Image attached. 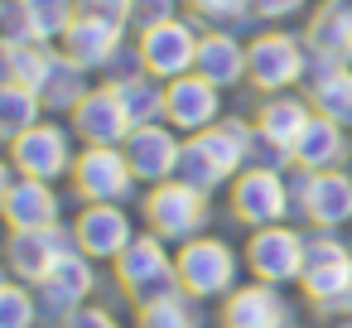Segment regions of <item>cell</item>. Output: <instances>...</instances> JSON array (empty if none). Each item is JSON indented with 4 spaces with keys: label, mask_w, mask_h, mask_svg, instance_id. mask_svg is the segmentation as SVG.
I'll use <instances>...</instances> for the list:
<instances>
[{
    "label": "cell",
    "mask_w": 352,
    "mask_h": 328,
    "mask_svg": "<svg viewBox=\"0 0 352 328\" xmlns=\"http://www.w3.org/2000/svg\"><path fill=\"white\" fill-rule=\"evenodd\" d=\"M251 15L261 25H289L309 15V0H251Z\"/></svg>",
    "instance_id": "74e56055"
},
{
    "label": "cell",
    "mask_w": 352,
    "mask_h": 328,
    "mask_svg": "<svg viewBox=\"0 0 352 328\" xmlns=\"http://www.w3.org/2000/svg\"><path fill=\"white\" fill-rule=\"evenodd\" d=\"M188 140H198L232 179L256 160V121L251 116H222L217 126H208L203 135H188Z\"/></svg>",
    "instance_id": "603a6c76"
},
{
    "label": "cell",
    "mask_w": 352,
    "mask_h": 328,
    "mask_svg": "<svg viewBox=\"0 0 352 328\" xmlns=\"http://www.w3.org/2000/svg\"><path fill=\"white\" fill-rule=\"evenodd\" d=\"M304 44H309V54H323V58H333V63H347V68H352V25H342L333 10H323V6H314V10H309Z\"/></svg>",
    "instance_id": "83f0119b"
},
{
    "label": "cell",
    "mask_w": 352,
    "mask_h": 328,
    "mask_svg": "<svg viewBox=\"0 0 352 328\" xmlns=\"http://www.w3.org/2000/svg\"><path fill=\"white\" fill-rule=\"evenodd\" d=\"M0 212L10 232H34V227H58L63 222V198L49 179L20 174L10 160L0 169Z\"/></svg>",
    "instance_id": "30bf717a"
},
{
    "label": "cell",
    "mask_w": 352,
    "mask_h": 328,
    "mask_svg": "<svg viewBox=\"0 0 352 328\" xmlns=\"http://www.w3.org/2000/svg\"><path fill=\"white\" fill-rule=\"evenodd\" d=\"M78 6H82V15H102L116 25H126V15H131V0H78Z\"/></svg>",
    "instance_id": "ab89813d"
},
{
    "label": "cell",
    "mask_w": 352,
    "mask_h": 328,
    "mask_svg": "<svg viewBox=\"0 0 352 328\" xmlns=\"http://www.w3.org/2000/svg\"><path fill=\"white\" fill-rule=\"evenodd\" d=\"M304 68H309V44L294 30H261L246 39V87L261 97L275 92H294L304 87Z\"/></svg>",
    "instance_id": "6da1fadb"
},
{
    "label": "cell",
    "mask_w": 352,
    "mask_h": 328,
    "mask_svg": "<svg viewBox=\"0 0 352 328\" xmlns=\"http://www.w3.org/2000/svg\"><path fill=\"white\" fill-rule=\"evenodd\" d=\"M87 92H92L87 68H78V63L58 49V58H54L49 78L39 83V102H44V111H49V116H73V107H78Z\"/></svg>",
    "instance_id": "d4e9b609"
},
{
    "label": "cell",
    "mask_w": 352,
    "mask_h": 328,
    "mask_svg": "<svg viewBox=\"0 0 352 328\" xmlns=\"http://www.w3.org/2000/svg\"><path fill=\"white\" fill-rule=\"evenodd\" d=\"M116 270V285L131 304H145L155 294H169V289H184L179 285V265H174V246L164 237H155L150 227L111 261Z\"/></svg>",
    "instance_id": "277c9868"
},
{
    "label": "cell",
    "mask_w": 352,
    "mask_h": 328,
    "mask_svg": "<svg viewBox=\"0 0 352 328\" xmlns=\"http://www.w3.org/2000/svg\"><path fill=\"white\" fill-rule=\"evenodd\" d=\"M68 126H73V135H78L82 145H126V135L135 131V126H131V116H126L121 92H116V87H107V83H97V87L73 107Z\"/></svg>",
    "instance_id": "ac0fdd59"
},
{
    "label": "cell",
    "mask_w": 352,
    "mask_h": 328,
    "mask_svg": "<svg viewBox=\"0 0 352 328\" xmlns=\"http://www.w3.org/2000/svg\"><path fill=\"white\" fill-rule=\"evenodd\" d=\"M39 328H58V323H39Z\"/></svg>",
    "instance_id": "7bdbcfd3"
},
{
    "label": "cell",
    "mask_w": 352,
    "mask_h": 328,
    "mask_svg": "<svg viewBox=\"0 0 352 328\" xmlns=\"http://www.w3.org/2000/svg\"><path fill=\"white\" fill-rule=\"evenodd\" d=\"M140 217L155 237H164L169 246H184L193 237L208 232L212 222V208H208V193L188 188L184 179H164V184H150L145 198H140Z\"/></svg>",
    "instance_id": "7a4b0ae2"
},
{
    "label": "cell",
    "mask_w": 352,
    "mask_h": 328,
    "mask_svg": "<svg viewBox=\"0 0 352 328\" xmlns=\"http://www.w3.org/2000/svg\"><path fill=\"white\" fill-rule=\"evenodd\" d=\"M217 328H294V304L285 299L280 285L251 280V285H236L222 299Z\"/></svg>",
    "instance_id": "9a60e30c"
},
{
    "label": "cell",
    "mask_w": 352,
    "mask_h": 328,
    "mask_svg": "<svg viewBox=\"0 0 352 328\" xmlns=\"http://www.w3.org/2000/svg\"><path fill=\"white\" fill-rule=\"evenodd\" d=\"M44 121V102H39V92L34 87H20V83H0V140H15V135H25L30 126H39Z\"/></svg>",
    "instance_id": "f1b7e54d"
},
{
    "label": "cell",
    "mask_w": 352,
    "mask_h": 328,
    "mask_svg": "<svg viewBox=\"0 0 352 328\" xmlns=\"http://www.w3.org/2000/svg\"><path fill=\"white\" fill-rule=\"evenodd\" d=\"M309 102H314L318 116H328V121H338V126L352 131V68H338L333 78H323L318 87H309Z\"/></svg>",
    "instance_id": "836d02e7"
},
{
    "label": "cell",
    "mask_w": 352,
    "mask_h": 328,
    "mask_svg": "<svg viewBox=\"0 0 352 328\" xmlns=\"http://www.w3.org/2000/svg\"><path fill=\"white\" fill-rule=\"evenodd\" d=\"M174 179H184L188 188H198V193H208V198H212L222 184H232V174H227L198 140H184V160H179V174H174Z\"/></svg>",
    "instance_id": "d6a6232c"
},
{
    "label": "cell",
    "mask_w": 352,
    "mask_h": 328,
    "mask_svg": "<svg viewBox=\"0 0 352 328\" xmlns=\"http://www.w3.org/2000/svg\"><path fill=\"white\" fill-rule=\"evenodd\" d=\"M34 30H30V10L25 0H0V44H30Z\"/></svg>",
    "instance_id": "8d00e7d4"
},
{
    "label": "cell",
    "mask_w": 352,
    "mask_h": 328,
    "mask_svg": "<svg viewBox=\"0 0 352 328\" xmlns=\"http://www.w3.org/2000/svg\"><path fill=\"white\" fill-rule=\"evenodd\" d=\"M304 256H309V232L289 227V222H275V227H256L241 246V261L251 270V280H265V285H299L304 275Z\"/></svg>",
    "instance_id": "8992f818"
},
{
    "label": "cell",
    "mask_w": 352,
    "mask_h": 328,
    "mask_svg": "<svg viewBox=\"0 0 352 328\" xmlns=\"http://www.w3.org/2000/svg\"><path fill=\"white\" fill-rule=\"evenodd\" d=\"M25 10H30V30L39 44H58L68 34V25L82 15L78 0H25Z\"/></svg>",
    "instance_id": "4dcf8cb0"
},
{
    "label": "cell",
    "mask_w": 352,
    "mask_h": 328,
    "mask_svg": "<svg viewBox=\"0 0 352 328\" xmlns=\"http://www.w3.org/2000/svg\"><path fill=\"white\" fill-rule=\"evenodd\" d=\"M174 265H179V285L193 299H227L241 285V251H232V241L222 237H193L184 246H174Z\"/></svg>",
    "instance_id": "3957f363"
},
{
    "label": "cell",
    "mask_w": 352,
    "mask_h": 328,
    "mask_svg": "<svg viewBox=\"0 0 352 328\" xmlns=\"http://www.w3.org/2000/svg\"><path fill=\"white\" fill-rule=\"evenodd\" d=\"M232 217L256 232V227H275V222H289L294 217V198H289V179L280 169H265V164H246L236 179H232V198H227Z\"/></svg>",
    "instance_id": "5b68a950"
},
{
    "label": "cell",
    "mask_w": 352,
    "mask_h": 328,
    "mask_svg": "<svg viewBox=\"0 0 352 328\" xmlns=\"http://www.w3.org/2000/svg\"><path fill=\"white\" fill-rule=\"evenodd\" d=\"M184 15L198 20L203 30H241V25H256L251 0H184Z\"/></svg>",
    "instance_id": "e575fe53"
},
{
    "label": "cell",
    "mask_w": 352,
    "mask_h": 328,
    "mask_svg": "<svg viewBox=\"0 0 352 328\" xmlns=\"http://www.w3.org/2000/svg\"><path fill=\"white\" fill-rule=\"evenodd\" d=\"M107 87H116V92H121L131 126L164 121V83H160L155 73H135V78H121V83H107Z\"/></svg>",
    "instance_id": "f546056e"
},
{
    "label": "cell",
    "mask_w": 352,
    "mask_h": 328,
    "mask_svg": "<svg viewBox=\"0 0 352 328\" xmlns=\"http://www.w3.org/2000/svg\"><path fill=\"white\" fill-rule=\"evenodd\" d=\"M135 328H203V318H198V299H193L188 289L155 294V299L135 304Z\"/></svg>",
    "instance_id": "4316f807"
},
{
    "label": "cell",
    "mask_w": 352,
    "mask_h": 328,
    "mask_svg": "<svg viewBox=\"0 0 352 328\" xmlns=\"http://www.w3.org/2000/svg\"><path fill=\"white\" fill-rule=\"evenodd\" d=\"M68 184H73L78 203H131L140 188L121 145H82Z\"/></svg>",
    "instance_id": "ba28073f"
},
{
    "label": "cell",
    "mask_w": 352,
    "mask_h": 328,
    "mask_svg": "<svg viewBox=\"0 0 352 328\" xmlns=\"http://www.w3.org/2000/svg\"><path fill=\"white\" fill-rule=\"evenodd\" d=\"M314 116L318 111H314L309 92H275V97H261L256 111H251L256 135L270 140V145H285V150H294L304 140V131L314 126Z\"/></svg>",
    "instance_id": "ffe728a7"
},
{
    "label": "cell",
    "mask_w": 352,
    "mask_h": 328,
    "mask_svg": "<svg viewBox=\"0 0 352 328\" xmlns=\"http://www.w3.org/2000/svg\"><path fill=\"white\" fill-rule=\"evenodd\" d=\"M73 140H78L73 126L39 121V126H30L25 135H15V140L6 145V160H10L20 174H30V179L58 184V179H68L73 164H78V145H73Z\"/></svg>",
    "instance_id": "9c48e42d"
},
{
    "label": "cell",
    "mask_w": 352,
    "mask_h": 328,
    "mask_svg": "<svg viewBox=\"0 0 352 328\" xmlns=\"http://www.w3.org/2000/svg\"><path fill=\"white\" fill-rule=\"evenodd\" d=\"M68 251H82L78 246V232H73V222H58V227H34V232H10V241H6V265H10V275L15 280H25V285H39Z\"/></svg>",
    "instance_id": "4fadbf2b"
},
{
    "label": "cell",
    "mask_w": 352,
    "mask_h": 328,
    "mask_svg": "<svg viewBox=\"0 0 352 328\" xmlns=\"http://www.w3.org/2000/svg\"><path fill=\"white\" fill-rule=\"evenodd\" d=\"M126 34H131V25H116V20H102V15H78V20L68 25V34L58 39V49H63L78 68L107 73V63L131 44Z\"/></svg>",
    "instance_id": "d6986e66"
},
{
    "label": "cell",
    "mask_w": 352,
    "mask_h": 328,
    "mask_svg": "<svg viewBox=\"0 0 352 328\" xmlns=\"http://www.w3.org/2000/svg\"><path fill=\"white\" fill-rule=\"evenodd\" d=\"M73 232H78V246L92 261H116L140 237L135 217L126 212V203H82L78 217H73Z\"/></svg>",
    "instance_id": "e0dca14e"
},
{
    "label": "cell",
    "mask_w": 352,
    "mask_h": 328,
    "mask_svg": "<svg viewBox=\"0 0 352 328\" xmlns=\"http://www.w3.org/2000/svg\"><path fill=\"white\" fill-rule=\"evenodd\" d=\"M184 140L188 135H179L169 121H150V126H135L131 135H126V160H131V169H135V179L150 188V184H164V179H174L179 174V160H184Z\"/></svg>",
    "instance_id": "2e32d148"
},
{
    "label": "cell",
    "mask_w": 352,
    "mask_h": 328,
    "mask_svg": "<svg viewBox=\"0 0 352 328\" xmlns=\"http://www.w3.org/2000/svg\"><path fill=\"white\" fill-rule=\"evenodd\" d=\"M347 160H352V131L328 116H314V126L294 145V164L323 174V169H347Z\"/></svg>",
    "instance_id": "cb8c5ba5"
},
{
    "label": "cell",
    "mask_w": 352,
    "mask_h": 328,
    "mask_svg": "<svg viewBox=\"0 0 352 328\" xmlns=\"http://www.w3.org/2000/svg\"><path fill=\"white\" fill-rule=\"evenodd\" d=\"M198 44H203V25L188 20V15L135 30V54H140L145 73H155L160 83H174V78L193 73L198 68Z\"/></svg>",
    "instance_id": "52a82bcc"
},
{
    "label": "cell",
    "mask_w": 352,
    "mask_h": 328,
    "mask_svg": "<svg viewBox=\"0 0 352 328\" xmlns=\"http://www.w3.org/2000/svg\"><path fill=\"white\" fill-rule=\"evenodd\" d=\"M54 58H58V44H39V39H30V44H0V83H20V87L39 92V83L49 78Z\"/></svg>",
    "instance_id": "484cf974"
},
{
    "label": "cell",
    "mask_w": 352,
    "mask_h": 328,
    "mask_svg": "<svg viewBox=\"0 0 352 328\" xmlns=\"http://www.w3.org/2000/svg\"><path fill=\"white\" fill-rule=\"evenodd\" d=\"M58 328H121V318L107 309V304H82L78 314H68Z\"/></svg>",
    "instance_id": "f35d334b"
},
{
    "label": "cell",
    "mask_w": 352,
    "mask_h": 328,
    "mask_svg": "<svg viewBox=\"0 0 352 328\" xmlns=\"http://www.w3.org/2000/svg\"><path fill=\"white\" fill-rule=\"evenodd\" d=\"M222 116H227L222 111V87H212L203 73H184V78L164 83V121L179 135H203Z\"/></svg>",
    "instance_id": "5bb4252c"
},
{
    "label": "cell",
    "mask_w": 352,
    "mask_h": 328,
    "mask_svg": "<svg viewBox=\"0 0 352 328\" xmlns=\"http://www.w3.org/2000/svg\"><path fill=\"white\" fill-rule=\"evenodd\" d=\"M34 294H39L44 323H63L68 314H78L82 304H92V294H97V261H92L87 251H68V256L34 285Z\"/></svg>",
    "instance_id": "7c38bea8"
},
{
    "label": "cell",
    "mask_w": 352,
    "mask_h": 328,
    "mask_svg": "<svg viewBox=\"0 0 352 328\" xmlns=\"http://www.w3.org/2000/svg\"><path fill=\"white\" fill-rule=\"evenodd\" d=\"M174 15H184V0H131L126 25L131 30H150V25H164Z\"/></svg>",
    "instance_id": "d590c367"
},
{
    "label": "cell",
    "mask_w": 352,
    "mask_h": 328,
    "mask_svg": "<svg viewBox=\"0 0 352 328\" xmlns=\"http://www.w3.org/2000/svg\"><path fill=\"white\" fill-rule=\"evenodd\" d=\"M304 222L318 227V232H342V227L352 222V174H347V169H323V174H314Z\"/></svg>",
    "instance_id": "7402d4cb"
},
{
    "label": "cell",
    "mask_w": 352,
    "mask_h": 328,
    "mask_svg": "<svg viewBox=\"0 0 352 328\" xmlns=\"http://www.w3.org/2000/svg\"><path fill=\"white\" fill-rule=\"evenodd\" d=\"M39 323H44V309H39L34 285L10 275L0 285V328H39Z\"/></svg>",
    "instance_id": "1f68e13d"
},
{
    "label": "cell",
    "mask_w": 352,
    "mask_h": 328,
    "mask_svg": "<svg viewBox=\"0 0 352 328\" xmlns=\"http://www.w3.org/2000/svg\"><path fill=\"white\" fill-rule=\"evenodd\" d=\"M212 87L232 92L246 83V44L236 39V30H203V44H198V68Z\"/></svg>",
    "instance_id": "44dd1931"
},
{
    "label": "cell",
    "mask_w": 352,
    "mask_h": 328,
    "mask_svg": "<svg viewBox=\"0 0 352 328\" xmlns=\"http://www.w3.org/2000/svg\"><path fill=\"white\" fill-rule=\"evenodd\" d=\"M318 6H323V10H333L342 25H352V0H318Z\"/></svg>",
    "instance_id": "60d3db41"
},
{
    "label": "cell",
    "mask_w": 352,
    "mask_h": 328,
    "mask_svg": "<svg viewBox=\"0 0 352 328\" xmlns=\"http://www.w3.org/2000/svg\"><path fill=\"white\" fill-rule=\"evenodd\" d=\"M333 328H352V318H338V323H333Z\"/></svg>",
    "instance_id": "b9f144b4"
},
{
    "label": "cell",
    "mask_w": 352,
    "mask_h": 328,
    "mask_svg": "<svg viewBox=\"0 0 352 328\" xmlns=\"http://www.w3.org/2000/svg\"><path fill=\"white\" fill-rule=\"evenodd\" d=\"M299 289H304L309 309H318V304H328V299H338V294L352 289V246L338 232L309 227V256H304Z\"/></svg>",
    "instance_id": "8fae6325"
}]
</instances>
